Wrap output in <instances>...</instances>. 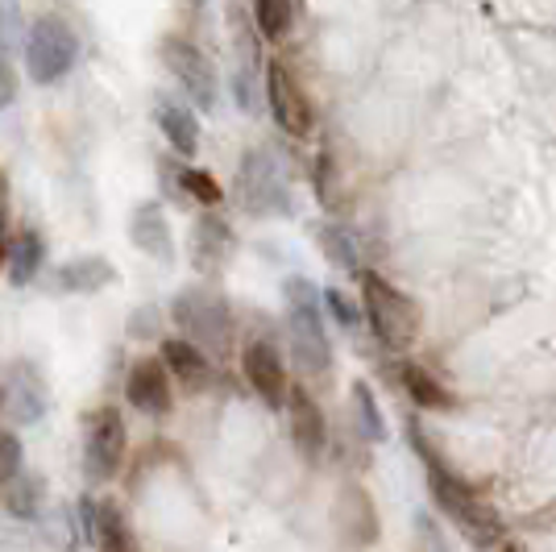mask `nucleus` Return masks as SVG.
<instances>
[{
  "label": "nucleus",
  "instance_id": "1",
  "mask_svg": "<svg viewBox=\"0 0 556 552\" xmlns=\"http://www.w3.org/2000/svg\"><path fill=\"white\" fill-rule=\"evenodd\" d=\"M287 296V341H291V362L325 382L332 374V341L325 333V316H320V291L307 278H287L282 287Z\"/></svg>",
  "mask_w": 556,
  "mask_h": 552
},
{
  "label": "nucleus",
  "instance_id": "2",
  "mask_svg": "<svg viewBox=\"0 0 556 552\" xmlns=\"http://www.w3.org/2000/svg\"><path fill=\"white\" fill-rule=\"evenodd\" d=\"M362 321H370V328L378 333V341L394 353L412 349L419 341V328H424V312L419 303L399 291L391 278L366 271L362 275Z\"/></svg>",
  "mask_w": 556,
  "mask_h": 552
},
{
  "label": "nucleus",
  "instance_id": "3",
  "mask_svg": "<svg viewBox=\"0 0 556 552\" xmlns=\"http://www.w3.org/2000/svg\"><path fill=\"white\" fill-rule=\"evenodd\" d=\"M170 321L179 324V333H187V346H195L200 353H225L232 341L229 300L212 287H184L170 303Z\"/></svg>",
  "mask_w": 556,
  "mask_h": 552
},
{
  "label": "nucleus",
  "instance_id": "4",
  "mask_svg": "<svg viewBox=\"0 0 556 552\" xmlns=\"http://www.w3.org/2000/svg\"><path fill=\"white\" fill-rule=\"evenodd\" d=\"M79 59V34L71 29L67 17L42 13L29 25V42H25V63L34 84H59Z\"/></svg>",
  "mask_w": 556,
  "mask_h": 552
},
{
  "label": "nucleus",
  "instance_id": "5",
  "mask_svg": "<svg viewBox=\"0 0 556 552\" xmlns=\"http://www.w3.org/2000/svg\"><path fill=\"white\" fill-rule=\"evenodd\" d=\"M237 200L250 216H291V187L270 150H250L237 171Z\"/></svg>",
  "mask_w": 556,
  "mask_h": 552
},
{
  "label": "nucleus",
  "instance_id": "6",
  "mask_svg": "<svg viewBox=\"0 0 556 552\" xmlns=\"http://www.w3.org/2000/svg\"><path fill=\"white\" fill-rule=\"evenodd\" d=\"M432 494H437V506H441L444 515H448L469 540H478V544H490V540H494L498 519L490 515L486 503L473 494V486L469 482L453 478V474H441V469H432Z\"/></svg>",
  "mask_w": 556,
  "mask_h": 552
},
{
  "label": "nucleus",
  "instance_id": "7",
  "mask_svg": "<svg viewBox=\"0 0 556 552\" xmlns=\"http://www.w3.org/2000/svg\"><path fill=\"white\" fill-rule=\"evenodd\" d=\"M266 100L275 121L291 134V138H307L316 125V109L303 92V84L291 75L287 63H266Z\"/></svg>",
  "mask_w": 556,
  "mask_h": 552
},
{
  "label": "nucleus",
  "instance_id": "8",
  "mask_svg": "<svg viewBox=\"0 0 556 552\" xmlns=\"http://www.w3.org/2000/svg\"><path fill=\"white\" fill-rule=\"evenodd\" d=\"M163 59H166V67H170V75L179 79V88H184L200 109H212V104H216V67L208 63L204 50L191 47L187 38H166Z\"/></svg>",
  "mask_w": 556,
  "mask_h": 552
},
{
  "label": "nucleus",
  "instance_id": "9",
  "mask_svg": "<svg viewBox=\"0 0 556 552\" xmlns=\"http://www.w3.org/2000/svg\"><path fill=\"white\" fill-rule=\"evenodd\" d=\"M125 457V419L113 407H100L88 419V440H84V461L92 478H113Z\"/></svg>",
  "mask_w": 556,
  "mask_h": 552
},
{
  "label": "nucleus",
  "instance_id": "10",
  "mask_svg": "<svg viewBox=\"0 0 556 552\" xmlns=\"http://www.w3.org/2000/svg\"><path fill=\"white\" fill-rule=\"evenodd\" d=\"M241 369H245V382L254 387V394L266 403V407H282L287 403V366L278 357V349L270 341H250L245 353H241Z\"/></svg>",
  "mask_w": 556,
  "mask_h": 552
},
{
  "label": "nucleus",
  "instance_id": "11",
  "mask_svg": "<svg viewBox=\"0 0 556 552\" xmlns=\"http://www.w3.org/2000/svg\"><path fill=\"white\" fill-rule=\"evenodd\" d=\"M125 394L146 415L170 412V374H166L159 357H141V362H134L129 378H125Z\"/></svg>",
  "mask_w": 556,
  "mask_h": 552
},
{
  "label": "nucleus",
  "instance_id": "12",
  "mask_svg": "<svg viewBox=\"0 0 556 552\" xmlns=\"http://www.w3.org/2000/svg\"><path fill=\"white\" fill-rule=\"evenodd\" d=\"M287 415H291V437H295V444H300L303 457H320L328 444V419L325 412H320V403L312 399L307 391H295L287 394Z\"/></svg>",
  "mask_w": 556,
  "mask_h": 552
},
{
  "label": "nucleus",
  "instance_id": "13",
  "mask_svg": "<svg viewBox=\"0 0 556 552\" xmlns=\"http://www.w3.org/2000/svg\"><path fill=\"white\" fill-rule=\"evenodd\" d=\"M129 237L141 253L159 258V262H170L175 258V241H170V221H166L163 204H141L134 216H129Z\"/></svg>",
  "mask_w": 556,
  "mask_h": 552
},
{
  "label": "nucleus",
  "instance_id": "14",
  "mask_svg": "<svg viewBox=\"0 0 556 552\" xmlns=\"http://www.w3.org/2000/svg\"><path fill=\"white\" fill-rule=\"evenodd\" d=\"M232 253V233L220 216H200L195 229H191V262L200 271H220Z\"/></svg>",
  "mask_w": 556,
  "mask_h": 552
},
{
  "label": "nucleus",
  "instance_id": "15",
  "mask_svg": "<svg viewBox=\"0 0 556 552\" xmlns=\"http://www.w3.org/2000/svg\"><path fill=\"white\" fill-rule=\"evenodd\" d=\"M159 125H163L166 141L175 146V154L191 159L200 150V125H195V113L179 104V100H159Z\"/></svg>",
  "mask_w": 556,
  "mask_h": 552
},
{
  "label": "nucleus",
  "instance_id": "16",
  "mask_svg": "<svg viewBox=\"0 0 556 552\" xmlns=\"http://www.w3.org/2000/svg\"><path fill=\"white\" fill-rule=\"evenodd\" d=\"M399 382L407 387V394L416 399L419 407H432V412H453L457 407V399H453V391L448 387H441L428 369L419 366V362H403L399 366Z\"/></svg>",
  "mask_w": 556,
  "mask_h": 552
},
{
  "label": "nucleus",
  "instance_id": "17",
  "mask_svg": "<svg viewBox=\"0 0 556 552\" xmlns=\"http://www.w3.org/2000/svg\"><path fill=\"white\" fill-rule=\"evenodd\" d=\"M109 283H116V271L113 262H104V258H75V262H67L59 271V287L75 291V296H92V291L109 287Z\"/></svg>",
  "mask_w": 556,
  "mask_h": 552
},
{
  "label": "nucleus",
  "instance_id": "18",
  "mask_svg": "<svg viewBox=\"0 0 556 552\" xmlns=\"http://www.w3.org/2000/svg\"><path fill=\"white\" fill-rule=\"evenodd\" d=\"M92 540L100 544V552H138L134 531L116 506H100V515H92Z\"/></svg>",
  "mask_w": 556,
  "mask_h": 552
},
{
  "label": "nucleus",
  "instance_id": "19",
  "mask_svg": "<svg viewBox=\"0 0 556 552\" xmlns=\"http://www.w3.org/2000/svg\"><path fill=\"white\" fill-rule=\"evenodd\" d=\"M163 366L166 374H179L191 387L208 378V357L195 346H187V341H163Z\"/></svg>",
  "mask_w": 556,
  "mask_h": 552
},
{
  "label": "nucleus",
  "instance_id": "20",
  "mask_svg": "<svg viewBox=\"0 0 556 552\" xmlns=\"http://www.w3.org/2000/svg\"><path fill=\"white\" fill-rule=\"evenodd\" d=\"M38 266H42V237L29 229L9 250V278L13 283H29V278L38 275Z\"/></svg>",
  "mask_w": 556,
  "mask_h": 552
},
{
  "label": "nucleus",
  "instance_id": "21",
  "mask_svg": "<svg viewBox=\"0 0 556 552\" xmlns=\"http://www.w3.org/2000/svg\"><path fill=\"white\" fill-rule=\"evenodd\" d=\"M291 22H295V9L287 0H262L254 9V25L262 38H287Z\"/></svg>",
  "mask_w": 556,
  "mask_h": 552
},
{
  "label": "nucleus",
  "instance_id": "22",
  "mask_svg": "<svg viewBox=\"0 0 556 552\" xmlns=\"http://www.w3.org/2000/svg\"><path fill=\"white\" fill-rule=\"evenodd\" d=\"M316 241H320V250H325V258L337 266V271H353V266H357V250H353V241H349L345 229H337V225H320Z\"/></svg>",
  "mask_w": 556,
  "mask_h": 552
},
{
  "label": "nucleus",
  "instance_id": "23",
  "mask_svg": "<svg viewBox=\"0 0 556 552\" xmlns=\"http://www.w3.org/2000/svg\"><path fill=\"white\" fill-rule=\"evenodd\" d=\"M179 187H184L191 200H200V204H208V208H216L225 200L220 184H216L212 175H204V171H195V166H184V171H179Z\"/></svg>",
  "mask_w": 556,
  "mask_h": 552
},
{
  "label": "nucleus",
  "instance_id": "24",
  "mask_svg": "<svg viewBox=\"0 0 556 552\" xmlns=\"http://www.w3.org/2000/svg\"><path fill=\"white\" fill-rule=\"evenodd\" d=\"M353 399H357V412H362V424H366V437H374V440L387 437V419H382V412L374 407L370 387H366V382H357V387H353Z\"/></svg>",
  "mask_w": 556,
  "mask_h": 552
},
{
  "label": "nucleus",
  "instance_id": "25",
  "mask_svg": "<svg viewBox=\"0 0 556 552\" xmlns=\"http://www.w3.org/2000/svg\"><path fill=\"white\" fill-rule=\"evenodd\" d=\"M22 474V440L13 432H0V486H9Z\"/></svg>",
  "mask_w": 556,
  "mask_h": 552
},
{
  "label": "nucleus",
  "instance_id": "26",
  "mask_svg": "<svg viewBox=\"0 0 556 552\" xmlns=\"http://www.w3.org/2000/svg\"><path fill=\"white\" fill-rule=\"evenodd\" d=\"M13 490H9V499H4V506H9V511H13V515H34V511H38V482H29V478H22V482H17V478H13Z\"/></svg>",
  "mask_w": 556,
  "mask_h": 552
},
{
  "label": "nucleus",
  "instance_id": "27",
  "mask_svg": "<svg viewBox=\"0 0 556 552\" xmlns=\"http://www.w3.org/2000/svg\"><path fill=\"white\" fill-rule=\"evenodd\" d=\"M325 303H328V312H332L337 321L345 324V328H357V324H362V308H357V303L349 300L345 291H337V287H328V291H325Z\"/></svg>",
  "mask_w": 556,
  "mask_h": 552
},
{
  "label": "nucleus",
  "instance_id": "28",
  "mask_svg": "<svg viewBox=\"0 0 556 552\" xmlns=\"http://www.w3.org/2000/svg\"><path fill=\"white\" fill-rule=\"evenodd\" d=\"M17 100V79H13V67L4 63V54H0V109H9Z\"/></svg>",
  "mask_w": 556,
  "mask_h": 552
},
{
  "label": "nucleus",
  "instance_id": "29",
  "mask_svg": "<svg viewBox=\"0 0 556 552\" xmlns=\"http://www.w3.org/2000/svg\"><path fill=\"white\" fill-rule=\"evenodd\" d=\"M17 22H22V13L13 4H0V42H13L17 38Z\"/></svg>",
  "mask_w": 556,
  "mask_h": 552
},
{
  "label": "nucleus",
  "instance_id": "30",
  "mask_svg": "<svg viewBox=\"0 0 556 552\" xmlns=\"http://www.w3.org/2000/svg\"><path fill=\"white\" fill-rule=\"evenodd\" d=\"M154 324H159L154 312H138V316L129 321V328H134V337H154Z\"/></svg>",
  "mask_w": 556,
  "mask_h": 552
},
{
  "label": "nucleus",
  "instance_id": "31",
  "mask_svg": "<svg viewBox=\"0 0 556 552\" xmlns=\"http://www.w3.org/2000/svg\"><path fill=\"white\" fill-rule=\"evenodd\" d=\"M4 191H9V184L0 175V258H4Z\"/></svg>",
  "mask_w": 556,
  "mask_h": 552
},
{
  "label": "nucleus",
  "instance_id": "32",
  "mask_svg": "<svg viewBox=\"0 0 556 552\" xmlns=\"http://www.w3.org/2000/svg\"><path fill=\"white\" fill-rule=\"evenodd\" d=\"M503 552H519V549H503Z\"/></svg>",
  "mask_w": 556,
  "mask_h": 552
},
{
  "label": "nucleus",
  "instance_id": "33",
  "mask_svg": "<svg viewBox=\"0 0 556 552\" xmlns=\"http://www.w3.org/2000/svg\"><path fill=\"white\" fill-rule=\"evenodd\" d=\"M0 399H4V394H0Z\"/></svg>",
  "mask_w": 556,
  "mask_h": 552
}]
</instances>
